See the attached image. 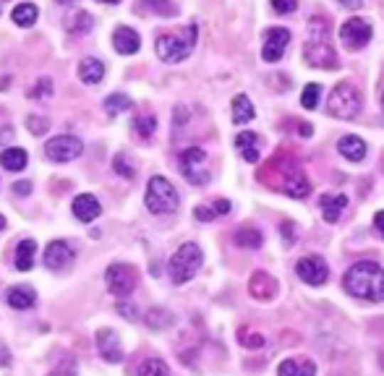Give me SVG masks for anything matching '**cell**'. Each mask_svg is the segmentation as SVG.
Instances as JSON below:
<instances>
[{
  "instance_id": "6da1fadb",
  "label": "cell",
  "mask_w": 384,
  "mask_h": 376,
  "mask_svg": "<svg viewBox=\"0 0 384 376\" xmlns=\"http://www.w3.org/2000/svg\"><path fill=\"white\" fill-rule=\"evenodd\" d=\"M343 288L353 298L379 304L384 301V269L376 262H358L345 272Z\"/></svg>"
},
{
  "instance_id": "7a4b0ae2",
  "label": "cell",
  "mask_w": 384,
  "mask_h": 376,
  "mask_svg": "<svg viewBox=\"0 0 384 376\" xmlns=\"http://www.w3.org/2000/svg\"><path fill=\"white\" fill-rule=\"evenodd\" d=\"M304 60L311 68H324V71H335L337 55L335 48L329 42V21L324 16L309 18V37L304 45Z\"/></svg>"
},
{
  "instance_id": "3957f363",
  "label": "cell",
  "mask_w": 384,
  "mask_h": 376,
  "mask_svg": "<svg viewBox=\"0 0 384 376\" xmlns=\"http://www.w3.org/2000/svg\"><path fill=\"white\" fill-rule=\"evenodd\" d=\"M196 34H199L196 24H188L183 32H178V34H160V37H157V45H154L160 60H165V63H181V60H186V58L193 53Z\"/></svg>"
},
{
  "instance_id": "277c9868",
  "label": "cell",
  "mask_w": 384,
  "mask_h": 376,
  "mask_svg": "<svg viewBox=\"0 0 384 376\" xmlns=\"http://www.w3.org/2000/svg\"><path fill=\"white\" fill-rule=\"evenodd\" d=\"M267 170H272V173H280V181L274 183V188H280L282 193H288L290 199H306L309 193H311V183H309V178L304 176V170L301 165H296L293 160H270Z\"/></svg>"
},
{
  "instance_id": "5b68a950",
  "label": "cell",
  "mask_w": 384,
  "mask_h": 376,
  "mask_svg": "<svg viewBox=\"0 0 384 376\" xmlns=\"http://www.w3.org/2000/svg\"><path fill=\"white\" fill-rule=\"evenodd\" d=\"M144 207L152 212V215H173L178 209V191L173 188L168 178L154 176L149 178L144 193Z\"/></svg>"
},
{
  "instance_id": "8992f818",
  "label": "cell",
  "mask_w": 384,
  "mask_h": 376,
  "mask_svg": "<svg viewBox=\"0 0 384 376\" xmlns=\"http://www.w3.org/2000/svg\"><path fill=\"white\" fill-rule=\"evenodd\" d=\"M201 262H204L201 248L196 246V243H183V246L173 254V259H170V280L176 282V285L188 282L193 274L199 272Z\"/></svg>"
},
{
  "instance_id": "52a82bcc",
  "label": "cell",
  "mask_w": 384,
  "mask_h": 376,
  "mask_svg": "<svg viewBox=\"0 0 384 376\" xmlns=\"http://www.w3.org/2000/svg\"><path fill=\"white\" fill-rule=\"evenodd\" d=\"M327 110L332 118L353 120L361 112V92L353 87V84H348V81L337 84V87L332 89V95H329Z\"/></svg>"
},
{
  "instance_id": "ba28073f",
  "label": "cell",
  "mask_w": 384,
  "mask_h": 376,
  "mask_svg": "<svg viewBox=\"0 0 384 376\" xmlns=\"http://www.w3.org/2000/svg\"><path fill=\"white\" fill-rule=\"evenodd\" d=\"M207 165V152L201 146H188L183 154H181V173L188 183L193 186H204L209 183V170Z\"/></svg>"
},
{
  "instance_id": "9c48e42d",
  "label": "cell",
  "mask_w": 384,
  "mask_h": 376,
  "mask_svg": "<svg viewBox=\"0 0 384 376\" xmlns=\"http://www.w3.org/2000/svg\"><path fill=\"white\" fill-rule=\"evenodd\" d=\"M105 282H107V290L112 296L126 298L137 288V272H134L131 264H110L107 272H105Z\"/></svg>"
},
{
  "instance_id": "30bf717a",
  "label": "cell",
  "mask_w": 384,
  "mask_h": 376,
  "mask_svg": "<svg viewBox=\"0 0 384 376\" xmlns=\"http://www.w3.org/2000/svg\"><path fill=\"white\" fill-rule=\"evenodd\" d=\"M371 24H368L366 18H348L343 26H340V42H343L348 50H361L366 48L368 42H371Z\"/></svg>"
},
{
  "instance_id": "8fae6325",
  "label": "cell",
  "mask_w": 384,
  "mask_h": 376,
  "mask_svg": "<svg viewBox=\"0 0 384 376\" xmlns=\"http://www.w3.org/2000/svg\"><path fill=\"white\" fill-rule=\"evenodd\" d=\"M81 152H84V144H81L76 136H55L45 144V154H48L53 162H71L76 160Z\"/></svg>"
},
{
  "instance_id": "7c38bea8",
  "label": "cell",
  "mask_w": 384,
  "mask_h": 376,
  "mask_svg": "<svg viewBox=\"0 0 384 376\" xmlns=\"http://www.w3.org/2000/svg\"><path fill=\"white\" fill-rule=\"evenodd\" d=\"M296 272H298V277L306 282V285L319 288V285H324V282H327L329 267L321 257H304L296 264Z\"/></svg>"
},
{
  "instance_id": "4fadbf2b",
  "label": "cell",
  "mask_w": 384,
  "mask_h": 376,
  "mask_svg": "<svg viewBox=\"0 0 384 376\" xmlns=\"http://www.w3.org/2000/svg\"><path fill=\"white\" fill-rule=\"evenodd\" d=\"M288 42H290V32H288V29H282V26L267 29L265 48H262V58H265L267 63H277V60L285 55V50H288Z\"/></svg>"
},
{
  "instance_id": "5bb4252c",
  "label": "cell",
  "mask_w": 384,
  "mask_h": 376,
  "mask_svg": "<svg viewBox=\"0 0 384 376\" xmlns=\"http://www.w3.org/2000/svg\"><path fill=\"white\" fill-rule=\"evenodd\" d=\"M97 348H100V355L107 363H120L123 360V345H120V337L112 329H100L97 332Z\"/></svg>"
},
{
  "instance_id": "9a60e30c",
  "label": "cell",
  "mask_w": 384,
  "mask_h": 376,
  "mask_svg": "<svg viewBox=\"0 0 384 376\" xmlns=\"http://www.w3.org/2000/svg\"><path fill=\"white\" fill-rule=\"evenodd\" d=\"M73 251L65 240H53L48 248H45V267L48 269H65L71 264Z\"/></svg>"
},
{
  "instance_id": "2e32d148",
  "label": "cell",
  "mask_w": 384,
  "mask_h": 376,
  "mask_svg": "<svg viewBox=\"0 0 384 376\" xmlns=\"http://www.w3.org/2000/svg\"><path fill=\"white\" fill-rule=\"evenodd\" d=\"M112 48L120 55H137L139 48H142V40H139V34L131 26H118L112 32Z\"/></svg>"
},
{
  "instance_id": "e0dca14e",
  "label": "cell",
  "mask_w": 384,
  "mask_h": 376,
  "mask_svg": "<svg viewBox=\"0 0 384 376\" xmlns=\"http://www.w3.org/2000/svg\"><path fill=\"white\" fill-rule=\"evenodd\" d=\"M100 201L92 196V193H81L73 199V217L79 220V222H95L97 217H100Z\"/></svg>"
},
{
  "instance_id": "ac0fdd59",
  "label": "cell",
  "mask_w": 384,
  "mask_h": 376,
  "mask_svg": "<svg viewBox=\"0 0 384 376\" xmlns=\"http://www.w3.org/2000/svg\"><path fill=\"white\" fill-rule=\"evenodd\" d=\"M319 207L327 222H337L340 215H343V209L348 207V196H345V193H321Z\"/></svg>"
},
{
  "instance_id": "d6986e66",
  "label": "cell",
  "mask_w": 384,
  "mask_h": 376,
  "mask_svg": "<svg viewBox=\"0 0 384 376\" xmlns=\"http://www.w3.org/2000/svg\"><path fill=\"white\" fill-rule=\"evenodd\" d=\"M248 290H251V296L259 298V301H272L274 293H277V282H274L272 274L267 272H256L248 282Z\"/></svg>"
},
{
  "instance_id": "ffe728a7",
  "label": "cell",
  "mask_w": 384,
  "mask_h": 376,
  "mask_svg": "<svg viewBox=\"0 0 384 376\" xmlns=\"http://www.w3.org/2000/svg\"><path fill=\"white\" fill-rule=\"evenodd\" d=\"M6 301H9L11 308H16V311H26V308H32L34 301H37V293L32 288H26V285H18V288H11L6 293Z\"/></svg>"
},
{
  "instance_id": "44dd1931",
  "label": "cell",
  "mask_w": 384,
  "mask_h": 376,
  "mask_svg": "<svg viewBox=\"0 0 384 376\" xmlns=\"http://www.w3.org/2000/svg\"><path fill=\"white\" fill-rule=\"evenodd\" d=\"M277 376H316V363H311V360L285 358L280 366H277Z\"/></svg>"
},
{
  "instance_id": "7402d4cb",
  "label": "cell",
  "mask_w": 384,
  "mask_h": 376,
  "mask_svg": "<svg viewBox=\"0 0 384 376\" xmlns=\"http://www.w3.org/2000/svg\"><path fill=\"white\" fill-rule=\"evenodd\" d=\"M337 149H340V154H343L345 160H351V162H361L366 157V141L361 136H343L340 144H337Z\"/></svg>"
},
{
  "instance_id": "603a6c76",
  "label": "cell",
  "mask_w": 384,
  "mask_h": 376,
  "mask_svg": "<svg viewBox=\"0 0 384 376\" xmlns=\"http://www.w3.org/2000/svg\"><path fill=\"white\" fill-rule=\"evenodd\" d=\"M105 76V63L97 58H84L79 65V79L84 84H100Z\"/></svg>"
},
{
  "instance_id": "cb8c5ba5",
  "label": "cell",
  "mask_w": 384,
  "mask_h": 376,
  "mask_svg": "<svg viewBox=\"0 0 384 376\" xmlns=\"http://www.w3.org/2000/svg\"><path fill=\"white\" fill-rule=\"evenodd\" d=\"M254 115H256L254 104H251V100H248L246 95H238L233 100V123H235V126H246V123H251Z\"/></svg>"
},
{
  "instance_id": "d4e9b609",
  "label": "cell",
  "mask_w": 384,
  "mask_h": 376,
  "mask_svg": "<svg viewBox=\"0 0 384 376\" xmlns=\"http://www.w3.org/2000/svg\"><path fill=\"white\" fill-rule=\"evenodd\" d=\"M26 152L21 149V146H9V149H3V154H0V165L6 170H11V173H21V170L26 168Z\"/></svg>"
},
{
  "instance_id": "484cf974",
  "label": "cell",
  "mask_w": 384,
  "mask_h": 376,
  "mask_svg": "<svg viewBox=\"0 0 384 376\" xmlns=\"http://www.w3.org/2000/svg\"><path fill=\"white\" fill-rule=\"evenodd\" d=\"M34 254H37V243L32 238L21 240L16 246V269L18 272H29L34 264Z\"/></svg>"
},
{
  "instance_id": "4316f807",
  "label": "cell",
  "mask_w": 384,
  "mask_h": 376,
  "mask_svg": "<svg viewBox=\"0 0 384 376\" xmlns=\"http://www.w3.org/2000/svg\"><path fill=\"white\" fill-rule=\"evenodd\" d=\"M65 29L71 34H87L95 29V18L89 11H79V14H71V16L65 18Z\"/></svg>"
},
{
  "instance_id": "83f0119b",
  "label": "cell",
  "mask_w": 384,
  "mask_h": 376,
  "mask_svg": "<svg viewBox=\"0 0 384 376\" xmlns=\"http://www.w3.org/2000/svg\"><path fill=\"white\" fill-rule=\"evenodd\" d=\"M37 16H40V11H37V6H34V3H21V6H16V9H14V14H11V18H14L21 29H29V26H34Z\"/></svg>"
},
{
  "instance_id": "f1b7e54d",
  "label": "cell",
  "mask_w": 384,
  "mask_h": 376,
  "mask_svg": "<svg viewBox=\"0 0 384 376\" xmlns=\"http://www.w3.org/2000/svg\"><path fill=\"white\" fill-rule=\"evenodd\" d=\"M105 110H107V115H110V118H115V115H120V112L131 110V97L110 95L107 100H105Z\"/></svg>"
},
{
  "instance_id": "f546056e",
  "label": "cell",
  "mask_w": 384,
  "mask_h": 376,
  "mask_svg": "<svg viewBox=\"0 0 384 376\" xmlns=\"http://www.w3.org/2000/svg\"><path fill=\"white\" fill-rule=\"evenodd\" d=\"M235 246H240V248H259V246H262V232L254 230V227H243V230L235 232Z\"/></svg>"
},
{
  "instance_id": "4dcf8cb0",
  "label": "cell",
  "mask_w": 384,
  "mask_h": 376,
  "mask_svg": "<svg viewBox=\"0 0 384 376\" xmlns=\"http://www.w3.org/2000/svg\"><path fill=\"white\" fill-rule=\"evenodd\" d=\"M139 376H170V368L165 360L149 358V360H144V366L139 368Z\"/></svg>"
},
{
  "instance_id": "1f68e13d",
  "label": "cell",
  "mask_w": 384,
  "mask_h": 376,
  "mask_svg": "<svg viewBox=\"0 0 384 376\" xmlns=\"http://www.w3.org/2000/svg\"><path fill=\"white\" fill-rule=\"evenodd\" d=\"M319 97H321V84H306L304 95H301V104H304L306 110H314L316 104H319Z\"/></svg>"
},
{
  "instance_id": "d6a6232c",
  "label": "cell",
  "mask_w": 384,
  "mask_h": 376,
  "mask_svg": "<svg viewBox=\"0 0 384 376\" xmlns=\"http://www.w3.org/2000/svg\"><path fill=\"white\" fill-rule=\"evenodd\" d=\"M134 131H137L142 139H149L157 131V118L154 115H144V118L134 120Z\"/></svg>"
},
{
  "instance_id": "836d02e7",
  "label": "cell",
  "mask_w": 384,
  "mask_h": 376,
  "mask_svg": "<svg viewBox=\"0 0 384 376\" xmlns=\"http://www.w3.org/2000/svg\"><path fill=\"white\" fill-rule=\"evenodd\" d=\"M144 3V9L154 11V14H160V16H176L178 9L170 3V0H142Z\"/></svg>"
},
{
  "instance_id": "e575fe53",
  "label": "cell",
  "mask_w": 384,
  "mask_h": 376,
  "mask_svg": "<svg viewBox=\"0 0 384 376\" xmlns=\"http://www.w3.org/2000/svg\"><path fill=\"white\" fill-rule=\"evenodd\" d=\"M170 321H173V316H170L168 311H162V308H152V311L146 313V324L152 329H162V327H168Z\"/></svg>"
},
{
  "instance_id": "d590c367",
  "label": "cell",
  "mask_w": 384,
  "mask_h": 376,
  "mask_svg": "<svg viewBox=\"0 0 384 376\" xmlns=\"http://www.w3.org/2000/svg\"><path fill=\"white\" fill-rule=\"evenodd\" d=\"M238 340H240L243 348H251V350H256V348H262V345H265V337L259 335V332H248V329H240Z\"/></svg>"
},
{
  "instance_id": "8d00e7d4",
  "label": "cell",
  "mask_w": 384,
  "mask_h": 376,
  "mask_svg": "<svg viewBox=\"0 0 384 376\" xmlns=\"http://www.w3.org/2000/svg\"><path fill=\"white\" fill-rule=\"evenodd\" d=\"M50 95H53V81L50 79H40L37 87L29 89V100H42V97H50Z\"/></svg>"
},
{
  "instance_id": "74e56055",
  "label": "cell",
  "mask_w": 384,
  "mask_h": 376,
  "mask_svg": "<svg viewBox=\"0 0 384 376\" xmlns=\"http://www.w3.org/2000/svg\"><path fill=\"white\" fill-rule=\"evenodd\" d=\"M112 168H115V173H120L123 178H134V176H137V170L128 165L126 154H115V160H112Z\"/></svg>"
},
{
  "instance_id": "f35d334b",
  "label": "cell",
  "mask_w": 384,
  "mask_h": 376,
  "mask_svg": "<svg viewBox=\"0 0 384 376\" xmlns=\"http://www.w3.org/2000/svg\"><path fill=\"white\" fill-rule=\"evenodd\" d=\"M76 371H79V368H76V358H73V355H65L63 363H60L50 376H76Z\"/></svg>"
},
{
  "instance_id": "ab89813d",
  "label": "cell",
  "mask_w": 384,
  "mask_h": 376,
  "mask_svg": "<svg viewBox=\"0 0 384 376\" xmlns=\"http://www.w3.org/2000/svg\"><path fill=\"white\" fill-rule=\"evenodd\" d=\"M26 123H29V131H32L34 136H42V134H48V120L42 118V115H29V120H26Z\"/></svg>"
},
{
  "instance_id": "60d3db41",
  "label": "cell",
  "mask_w": 384,
  "mask_h": 376,
  "mask_svg": "<svg viewBox=\"0 0 384 376\" xmlns=\"http://www.w3.org/2000/svg\"><path fill=\"white\" fill-rule=\"evenodd\" d=\"M235 146H238L240 152L254 149V146H256V134H251V131H243V134H238V136H235Z\"/></svg>"
},
{
  "instance_id": "b9f144b4",
  "label": "cell",
  "mask_w": 384,
  "mask_h": 376,
  "mask_svg": "<svg viewBox=\"0 0 384 376\" xmlns=\"http://www.w3.org/2000/svg\"><path fill=\"white\" fill-rule=\"evenodd\" d=\"M272 9L277 14H293L298 9V0H272Z\"/></svg>"
},
{
  "instance_id": "7bdbcfd3",
  "label": "cell",
  "mask_w": 384,
  "mask_h": 376,
  "mask_svg": "<svg viewBox=\"0 0 384 376\" xmlns=\"http://www.w3.org/2000/svg\"><path fill=\"white\" fill-rule=\"evenodd\" d=\"M280 232H282V238H285V246H293V240H296V225L290 222V220H285Z\"/></svg>"
},
{
  "instance_id": "ee69618b",
  "label": "cell",
  "mask_w": 384,
  "mask_h": 376,
  "mask_svg": "<svg viewBox=\"0 0 384 376\" xmlns=\"http://www.w3.org/2000/svg\"><path fill=\"white\" fill-rule=\"evenodd\" d=\"M193 217L199 220V222H209V220H215L217 212L215 209H209V207H196L193 209Z\"/></svg>"
},
{
  "instance_id": "f6af8a7d",
  "label": "cell",
  "mask_w": 384,
  "mask_h": 376,
  "mask_svg": "<svg viewBox=\"0 0 384 376\" xmlns=\"http://www.w3.org/2000/svg\"><path fill=\"white\" fill-rule=\"evenodd\" d=\"M118 311L123 313V316H126L128 321H137V308H134V306H128V304H120V306H118Z\"/></svg>"
},
{
  "instance_id": "bcb514c9",
  "label": "cell",
  "mask_w": 384,
  "mask_h": 376,
  "mask_svg": "<svg viewBox=\"0 0 384 376\" xmlns=\"http://www.w3.org/2000/svg\"><path fill=\"white\" fill-rule=\"evenodd\" d=\"M217 212V217H223V215H228L230 212V201L228 199H220V201H215V207H212Z\"/></svg>"
},
{
  "instance_id": "7dc6e473",
  "label": "cell",
  "mask_w": 384,
  "mask_h": 376,
  "mask_svg": "<svg viewBox=\"0 0 384 376\" xmlns=\"http://www.w3.org/2000/svg\"><path fill=\"white\" fill-rule=\"evenodd\" d=\"M14 191H16L18 196H29V193H32V183H26V181H21V183L14 186Z\"/></svg>"
},
{
  "instance_id": "c3c4849f",
  "label": "cell",
  "mask_w": 384,
  "mask_h": 376,
  "mask_svg": "<svg viewBox=\"0 0 384 376\" xmlns=\"http://www.w3.org/2000/svg\"><path fill=\"white\" fill-rule=\"evenodd\" d=\"M374 227H376V230H379V235H382V238H384V209H382V212H376V215H374Z\"/></svg>"
},
{
  "instance_id": "681fc988",
  "label": "cell",
  "mask_w": 384,
  "mask_h": 376,
  "mask_svg": "<svg viewBox=\"0 0 384 376\" xmlns=\"http://www.w3.org/2000/svg\"><path fill=\"white\" fill-rule=\"evenodd\" d=\"M298 131L304 134V136H311L314 129H311V123H298Z\"/></svg>"
},
{
  "instance_id": "f907efd6",
  "label": "cell",
  "mask_w": 384,
  "mask_h": 376,
  "mask_svg": "<svg viewBox=\"0 0 384 376\" xmlns=\"http://www.w3.org/2000/svg\"><path fill=\"white\" fill-rule=\"evenodd\" d=\"M345 9H361L363 6V0H343Z\"/></svg>"
},
{
  "instance_id": "816d5d0a",
  "label": "cell",
  "mask_w": 384,
  "mask_h": 376,
  "mask_svg": "<svg viewBox=\"0 0 384 376\" xmlns=\"http://www.w3.org/2000/svg\"><path fill=\"white\" fill-rule=\"evenodd\" d=\"M0 230H6V217L0 215Z\"/></svg>"
},
{
  "instance_id": "f5cc1de1",
  "label": "cell",
  "mask_w": 384,
  "mask_h": 376,
  "mask_svg": "<svg viewBox=\"0 0 384 376\" xmlns=\"http://www.w3.org/2000/svg\"><path fill=\"white\" fill-rule=\"evenodd\" d=\"M100 3V0H97ZM102 3H107V6H115V3H120V0H102Z\"/></svg>"
},
{
  "instance_id": "db71d44e",
  "label": "cell",
  "mask_w": 384,
  "mask_h": 376,
  "mask_svg": "<svg viewBox=\"0 0 384 376\" xmlns=\"http://www.w3.org/2000/svg\"><path fill=\"white\" fill-rule=\"evenodd\" d=\"M55 3H60V6H71L73 0H55Z\"/></svg>"
},
{
  "instance_id": "11a10c76",
  "label": "cell",
  "mask_w": 384,
  "mask_h": 376,
  "mask_svg": "<svg viewBox=\"0 0 384 376\" xmlns=\"http://www.w3.org/2000/svg\"><path fill=\"white\" fill-rule=\"evenodd\" d=\"M382 110H384V92H382Z\"/></svg>"
}]
</instances>
